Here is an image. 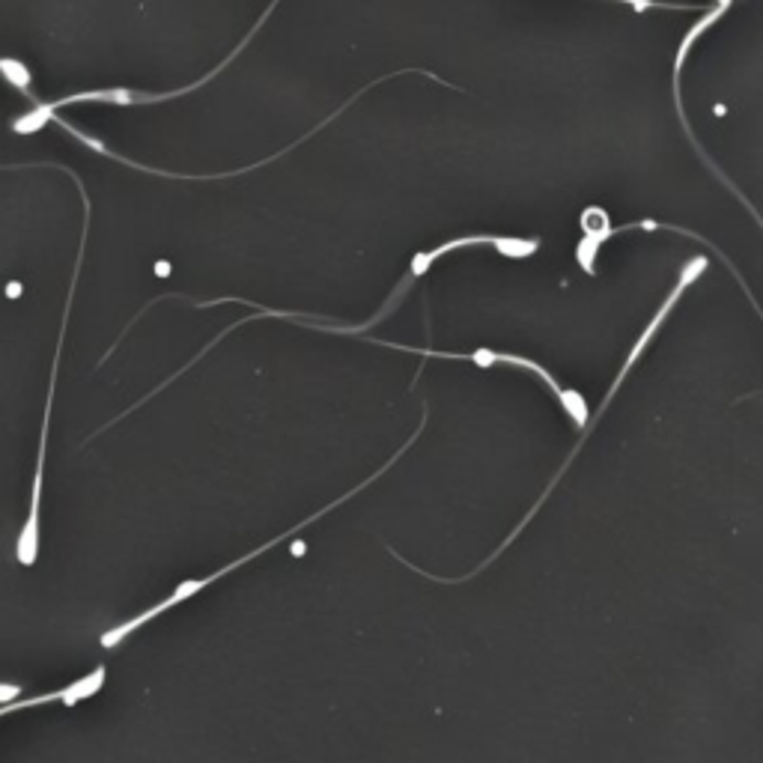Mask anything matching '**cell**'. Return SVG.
<instances>
[{
  "mask_svg": "<svg viewBox=\"0 0 763 763\" xmlns=\"http://www.w3.org/2000/svg\"><path fill=\"white\" fill-rule=\"evenodd\" d=\"M391 75H400V72H388L385 78H379V81H373V84H368V87H361V93H358V96H364V93H368V89H370V87H377V84H382V81H388V78H391ZM358 96H352V99H347V105H340V108H338V110H335V114H331V117H328V119H322V123H319L317 129H310V135H317V131H319V129H326L328 123H331V119H338V117H340V114H343V110H347V108H349V105H352V102H356V99H358ZM310 135H308V138H310ZM308 138H305V140H308ZM298 144H301V140H298ZM298 144H289V147H287V149H280V152H275V156H268V159L257 161V165H251V168H239V170H233V177H239V173H248V170H257V168H263V165H268V161H275V159H280V156H287L289 149H296V147H298Z\"/></svg>",
  "mask_w": 763,
  "mask_h": 763,
  "instance_id": "obj_6",
  "label": "cell"
},
{
  "mask_svg": "<svg viewBox=\"0 0 763 763\" xmlns=\"http://www.w3.org/2000/svg\"><path fill=\"white\" fill-rule=\"evenodd\" d=\"M87 236H89V215H84V230H81V245L78 259H75V272H72V287L66 296V308H63V322H60V338H57V356H54V368H51L49 382V400H45V415H42V433H40V454H36V477H33V492H30V513L24 528L19 531L15 540V558L21 566H33L40 558V505H42V468H45V447H49V426L51 412H54V391H57V373H60V358H63V340H66V326H70V310L72 298H75V287H78L81 266H84V254H87Z\"/></svg>",
  "mask_w": 763,
  "mask_h": 763,
  "instance_id": "obj_3",
  "label": "cell"
},
{
  "mask_svg": "<svg viewBox=\"0 0 763 763\" xmlns=\"http://www.w3.org/2000/svg\"><path fill=\"white\" fill-rule=\"evenodd\" d=\"M424 424H426V415H424V421H421V426H417V430H415V436L409 438L406 445H403V447H400V451H396L394 459H388L385 466L379 468L377 475H370L368 480H364V484H361V486H356L352 492H347V496H340L338 501H331V505H326V507H322V510H317V513H314V516H308L305 522H298V526H293V528H289V531H284V534H278V537H275V540H268V543H263V545H259V549H251L248 555L236 558L233 564L221 566L219 573L203 575V579H189V582H182V585H177V587H173V594H170L168 600H161V603H156V605H152V608H147V612H140L138 617H131V621H126V624H119V626H114V629H108V633H102V638H99L102 647H117V645H123V638H126V635H131V633H135V629H140V626H147L149 621H156V617H159V615H165V612H168V608H173V605H179V603H186V600H191V596L198 594V591H203V587H209V585H212V582H219V579H224V575L233 573V570H239V566H245V564H248V561H254V558L266 555L268 549H275V545H278V543H284V540H289V537H293V534H298L301 528H308L310 522H317V519H322V516H326L328 510H335V507H340V505H343V501H349V498L356 496V492H361L364 486H370V484H373V480H379V477L385 475L388 468L394 466V463H396V459H400V456L406 454L409 445H412V442H417V436H421V430H424Z\"/></svg>",
  "mask_w": 763,
  "mask_h": 763,
  "instance_id": "obj_2",
  "label": "cell"
},
{
  "mask_svg": "<svg viewBox=\"0 0 763 763\" xmlns=\"http://www.w3.org/2000/svg\"><path fill=\"white\" fill-rule=\"evenodd\" d=\"M615 3H626L633 7L635 12H647V10H698V7H686V3H665V0H615Z\"/></svg>",
  "mask_w": 763,
  "mask_h": 763,
  "instance_id": "obj_9",
  "label": "cell"
},
{
  "mask_svg": "<svg viewBox=\"0 0 763 763\" xmlns=\"http://www.w3.org/2000/svg\"><path fill=\"white\" fill-rule=\"evenodd\" d=\"M0 78L7 81L10 87L19 89L21 96H24L30 105H36V102H40V96L33 93V72H30V66L24 63V60L0 57Z\"/></svg>",
  "mask_w": 763,
  "mask_h": 763,
  "instance_id": "obj_5",
  "label": "cell"
},
{
  "mask_svg": "<svg viewBox=\"0 0 763 763\" xmlns=\"http://www.w3.org/2000/svg\"><path fill=\"white\" fill-rule=\"evenodd\" d=\"M582 230H585L587 239H594L596 245H603L605 239L612 236V221L605 215V209L600 206H587L585 215H582Z\"/></svg>",
  "mask_w": 763,
  "mask_h": 763,
  "instance_id": "obj_8",
  "label": "cell"
},
{
  "mask_svg": "<svg viewBox=\"0 0 763 763\" xmlns=\"http://www.w3.org/2000/svg\"><path fill=\"white\" fill-rule=\"evenodd\" d=\"M102 686H105V665H96L89 675H84L81 680L70 683L66 689H57V692H49V695H33V698H21V701L3 704L0 707V719H3V716L19 713V710H30V707L54 704V701H60L63 707H75L78 701H87V698H93V695H99Z\"/></svg>",
  "mask_w": 763,
  "mask_h": 763,
  "instance_id": "obj_4",
  "label": "cell"
},
{
  "mask_svg": "<svg viewBox=\"0 0 763 763\" xmlns=\"http://www.w3.org/2000/svg\"><path fill=\"white\" fill-rule=\"evenodd\" d=\"M492 248H496L498 254H501V257H507V259H526V257H531V254H537V251H540V239L537 236H528V239L498 236Z\"/></svg>",
  "mask_w": 763,
  "mask_h": 763,
  "instance_id": "obj_7",
  "label": "cell"
},
{
  "mask_svg": "<svg viewBox=\"0 0 763 763\" xmlns=\"http://www.w3.org/2000/svg\"><path fill=\"white\" fill-rule=\"evenodd\" d=\"M280 0H272L268 3V10L259 15V21L251 28V33H245V40L239 42L236 49L230 51L227 60H221L219 66L212 72H206L203 78L194 81V84H189V87H179V89H170V93H140V89H129V87H108V89H84V93H72V96H60V99H49V102H36L33 108L28 110V114H21V117H15L10 123V129L15 131V135H36L40 129H45L49 123H54V117H57L60 108H70V105H89V102H102V105H123V108H131V105H159V102H168V99H177V96H186V93H191V89H200L203 84H209L212 78H219V72H224L233 63V60L242 54V49H248L251 40L257 36V30L266 24V19L275 12V7H278Z\"/></svg>",
  "mask_w": 763,
  "mask_h": 763,
  "instance_id": "obj_1",
  "label": "cell"
}]
</instances>
